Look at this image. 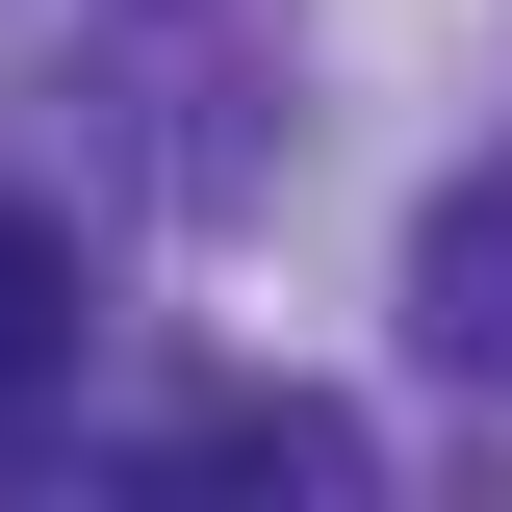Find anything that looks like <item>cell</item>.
Listing matches in <instances>:
<instances>
[{
	"label": "cell",
	"instance_id": "6da1fadb",
	"mask_svg": "<svg viewBox=\"0 0 512 512\" xmlns=\"http://www.w3.org/2000/svg\"><path fill=\"white\" fill-rule=\"evenodd\" d=\"M52 384H77V231L0 205V410H52Z\"/></svg>",
	"mask_w": 512,
	"mask_h": 512
}]
</instances>
